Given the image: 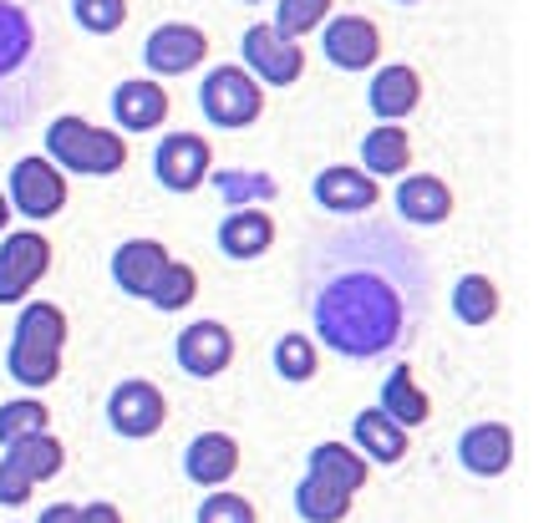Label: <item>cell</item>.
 Listing matches in <instances>:
<instances>
[{"label": "cell", "mask_w": 559, "mask_h": 523, "mask_svg": "<svg viewBox=\"0 0 559 523\" xmlns=\"http://www.w3.org/2000/svg\"><path fill=\"white\" fill-rule=\"evenodd\" d=\"M306 316L341 361H392L427 316V260L392 224L325 234L306 260Z\"/></svg>", "instance_id": "1"}, {"label": "cell", "mask_w": 559, "mask_h": 523, "mask_svg": "<svg viewBox=\"0 0 559 523\" xmlns=\"http://www.w3.org/2000/svg\"><path fill=\"white\" fill-rule=\"evenodd\" d=\"M67 310L57 300H26L21 316H15V335L11 350H5V371L15 377V387L26 392H41L61 377V350H67Z\"/></svg>", "instance_id": "2"}, {"label": "cell", "mask_w": 559, "mask_h": 523, "mask_svg": "<svg viewBox=\"0 0 559 523\" xmlns=\"http://www.w3.org/2000/svg\"><path fill=\"white\" fill-rule=\"evenodd\" d=\"M41 92V26L21 0H0V122L26 117Z\"/></svg>", "instance_id": "3"}, {"label": "cell", "mask_w": 559, "mask_h": 523, "mask_svg": "<svg viewBox=\"0 0 559 523\" xmlns=\"http://www.w3.org/2000/svg\"><path fill=\"white\" fill-rule=\"evenodd\" d=\"M46 158L57 163L61 174L112 178L128 168V138L118 128H97L87 117L67 112L46 122Z\"/></svg>", "instance_id": "4"}, {"label": "cell", "mask_w": 559, "mask_h": 523, "mask_svg": "<svg viewBox=\"0 0 559 523\" xmlns=\"http://www.w3.org/2000/svg\"><path fill=\"white\" fill-rule=\"evenodd\" d=\"M199 107H204L209 128L245 132L250 122H260V112H265V87H260L239 61H219V67L199 82Z\"/></svg>", "instance_id": "5"}, {"label": "cell", "mask_w": 559, "mask_h": 523, "mask_svg": "<svg viewBox=\"0 0 559 523\" xmlns=\"http://www.w3.org/2000/svg\"><path fill=\"white\" fill-rule=\"evenodd\" d=\"M5 199H11L15 214L26 218H57L67 209V174H61L57 163L46 158V153H26V158L11 163V183H5Z\"/></svg>", "instance_id": "6"}, {"label": "cell", "mask_w": 559, "mask_h": 523, "mask_svg": "<svg viewBox=\"0 0 559 523\" xmlns=\"http://www.w3.org/2000/svg\"><path fill=\"white\" fill-rule=\"evenodd\" d=\"M239 67L260 82V87H295L306 76V46L285 41L275 26H250L239 36Z\"/></svg>", "instance_id": "7"}, {"label": "cell", "mask_w": 559, "mask_h": 523, "mask_svg": "<svg viewBox=\"0 0 559 523\" xmlns=\"http://www.w3.org/2000/svg\"><path fill=\"white\" fill-rule=\"evenodd\" d=\"M51 270V239L41 229H15L0 239V306H26Z\"/></svg>", "instance_id": "8"}, {"label": "cell", "mask_w": 559, "mask_h": 523, "mask_svg": "<svg viewBox=\"0 0 559 523\" xmlns=\"http://www.w3.org/2000/svg\"><path fill=\"white\" fill-rule=\"evenodd\" d=\"M163 421H168V402H163V387L147 377H128L107 392V427L128 442H143V437H158Z\"/></svg>", "instance_id": "9"}, {"label": "cell", "mask_w": 559, "mask_h": 523, "mask_svg": "<svg viewBox=\"0 0 559 523\" xmlns=\"http://www.w3.org/2000/svg\"><path fill=\"white\" fill-rule=\"evenodd\" d=\"M321 51L336 72H371L382 61V31L361 11H341L321 26Z\"/></svg>", "instance_id": "10"}, {"label": "cell", "mask_w": 559, "mask_h": 523, "mask_svg": "<svg viewBox=\"0 0 559 523\" xmlns=\"http://www.w3.org/2000/svg\"><path fill=\"white\" fill-rule=\"evenodd\" d=\"M209 174H214V147H209L204 132H168L158 143V153H153V178L168 193L204 189Z\"/></svg>", "instance_id": "11"}, {"label": "cell", "mask_w": 559, "mask_h": 523, "mask_svg": "<svg viewBox=\"0 0 559 523\" xmlns=\"http://www.w3.org/2000/svg\"><path fill=\"white\" fill-rule=\"evenodd\" d=\"M178 371L193 381H214L235 366V331L224 320H189L174 341Z\"/></svg>", "instance_id": "12"}, {"label": "cell", "mask_w": 559, "mask_h": 523, "mask_svg": "<svg viewBox=\"0 0 559 523\" xmlns=\"http://www.w3.org/2000/svg\"><path fill=\"white\" fill-rule=\"evenodd\" d=\"M209 61V36L189 21H163L143 41V67L153 76H189Z\"/></svg>", "instance_id": "13"}, {"label": "cell", "mask_w": 559, "mask_h": 523, "mask_svg": "<svg viewBox=\"0 0 559 523\" xmlns=\"http://www.w3.org/2000/svg\"><path fill=\"white\" fill-rule=\"evenodd\" d=\"M310 199H316L325 214L356 218V214H367V209L382 199V189H377V178H367L361 168H352V163H336V168H321V174H316V183H310Z\"/></svg>", "instance_id": "14"}, {"label": "cell", "mask_w": 559, "mask_h": 523, "mask_svg": "<svg viewBox=\"0 0 559 523\" xmlns=\"http://www.w3.org/2000/svg\"><path fill=\"white\" fill-rule=\"evenodd\" d=\"M457 463L473 478H503L514 467V427H503V421H473L468 432L457 437Z\"/></svg>", "instance_id": "15"}, {"label": "cell", "mask_w": 559, "mask_h": 523, "mask_svg": "<svg viewBox=\"0 0 559 523\" xmlns=\"http://www.w3.org/2000/svg\"><path fill=\"white\" fill-rule=\"evenodd\" d=\"M112 117L118 132H158L168 122V87L158 76H128L112 87Z\"/></svg>", "instance_id": "16"}, {"label": "cell", "mask_w": 559, "mask_h": 523, "mask_svg": "<svg viewBox=\"0 0 559 523\" xmlns=\"http://www.w3.org/2000/svg\"><path fill=\"white\" fill-rule=\"evenodd\" d=\"M168 249L158 245V239H122L118 249H112V285H118L122 295H133V300H147L153 295V285L163 280V270H168Z\"/></svg>", "instance_id": "17"}, {"label": "cell", "mask_w": 559, "mask_h": 523, "mask_svg": "<svg viewBox=\"0 0 559 523\" xmlns=\"http://www.w3.org/2000/svg\"><path fill=\"white\" fill-rule=\"evenodd\" d=\"M392 204H397V214L407 218V224H417V229H438V224L453 218L457 199H453V189H448V178H438V174H402Z\"/></svg>", "instance_id": "18"}, {"label": "cell", "mask_w": 559, "mask_h": 523, "mask_svg": "<svg viewBox=\"0 0 559 523\" xmlns=\"http://www.w3.org/2000/svg\"><path fill=\"white\" fill-rule=\"evenodd\" d=\"M275 214L270 209H229L219 218V234H214V245H219L224 260H260L275 249Z\"/></svg>", "instance_id": "19"}, {"label": "cell", "mask_w": 559, "mask_h": 523, "mask_svg": "<svg viewBox=\"0 0 559 523\" xmlns=\"http://www.w3.org/2000/svg\"><path fill=\"white\" fill-rule=\"evenodd\" d=\"M235 473H239V442L229 432H199L183 448V478L199 483L204 494L224 488Z\"/></svg>", "instance_id": "20"}, {"label": "cell", "mask_w": 559, "mask_h": 523, "mask_svg": "<svg viewBox=\"0 0 559 523\" xmlns=\"http://www.w3.org/2000/svg\"><path fill=\"white\" fill-rule=\"evenodd\" d=\"M367 103H371V112L382 117V122H402V117H413L417 103H423V76H417L407 61H386V67H371Z\"/></svg>", "instance_id": "21"}, {"label": "cell", "mask_w": 559, "mask_h": 523, "mask_svg": "<svg viewBox=\"0 0 559 523\" xmlns=\"http://www.w3.org/2000/svg\"><path fill=\"white\" fill-rule=\"evenodd\" d=\"M306 473L356 498L361 488H367V478H371V463L352 448V442H316V448L306 452Z\"/></svg>", "instance_id": "22"}, {"label": "cell", "mask_w": 559, "mask_h": 523, "mask_svg": "<svg viewBox=\"0 0 559 523\" xmlns=\"http://www.w3.org/2000/svg\"><path fill=\"white\" fill-rule=\"evenodd\" d=\"M352 448L361 452L367 463H377V467H397L402 457H407V448H413V437L402 432V427L386 417V412L367 407L361 417L352 421Z\"/></svg>", "instance_id": "23"}, {"label": "cell", "mask_w": 559, "mask_h": 523, "mask_svg": "<svg viewBox=\"0 0 559 523\" xmlns=\"http://www.w3.org/2000/svg\"><path fill=\"white\" fill-rule=\"evenodd\" d=\"M413 168V132L402 122H377L361 138V174L367 178H402Z\"/></svg>", "instance_id": "24"}, {"label": "cell", "mask_w": 559, "mask_h": 523, "mask_svg": "<svg viewBox=\"0 0 559 523\" xmlns=\"http://www.w3.org/2000/svg\"><path fill=\"white\" fill-rule=\"evenodd\" d=\"M377 412H386L402 432H413V427H423V421L432 417V396L417 387L407 361H392V371H386V381H382V396H377Z\"/></svg>", "instance_id": "25"}, {"label": "cell", "mask_w": 559, "mask_h": 523, "mask_svg": "<svg viewBox=\"0 0 559 523\" xmlns=\"http://www.w3.org/2000/svg\"><path fill=\"white\" fill-rule=\"evenodd\" d=\"M209 183L229 209H265L280 193V178L265 168H219V174H209Z\"/></svg>", "instance_id": "26"}, {"label": "cell", "mask_w": 559, "mask_h": 523, "mask_svg": "<svg viewBox=\"0 0 559 523\" xmlns=\"http://www.w3.org/2000/svg\"><path fill=\"white\" fill-rule=\"evenodd\" d=\"M5 463H11L21 478L46 483L67 467V448H61V437L36 432V437H26V442H11V448H5Z\"/></svg>", "instance_id": "27"}, {"label": "cell", "mask_w": 559, "mask_h": 523, "mask_svg": "<svg viewBox=\"0 0 559 523\" xmlns=\"http://www.w3.org/2000/svg\"><path fill=\"white\" fill-rule=\"evenodd\" d=\"M352 503H356L352 494H341V488L310 478V473L295 483V513H300V523H341L352 513Z\"/></svg>", "instance_id": "28"}, {"label": "cell", "mask_w": 559, "mask_h": 523, "mask_svg": "<svg viewBox=\"0 0 559 523\" xmlns=\"http://www.w3.org/2000/svg\"><path fill=\"white\" fill-rule=\"evenodd\" d=\"M270 361H275L280 381H316V371H321V346L310 341L306 331H285L275 341V350H270Z\"/></svg>", "instance_id": "29"}, {"label": "cell", "mask_w": 559, "mask_h": 523, "mask_svg": "<svg viewBox=\"0 0 559 523\" xmlns=\"http://www.w3.org/2000/svg\"><path fill=\"white\" fill-rule=\"evenodd\" d=\"M453 316L463 325H488V320L499 316V285L488 275H463L453 285Z\"/></svg>", "instance_id": "30"}, {"label": "cell", "mask_w": 559, "mask_h": 523, "mask_svg": "<svg viewBox=\"0 0 559 523\" xmlns=\"http://www.w3.org/2000/svg\"><path fill=\"white\" fill-rule=\"evenodd\" d=\"M331 5L336 0H275V21L270 26L285 36V41H300L310 31H321L331 21Z\"/></svg>", "instance_id": "31"}, {"label": "cell", "mask_w": 559, "mask_h": 523, "mask_svg": "<svg viewBox=\"0 0 559 523\" xmlns=\"http://www.w3.org/2000/svg\"><path fill=\"white\" fill-rule=\"evenodd\" d=\"M51 427V412L46 402L36 396H15V402H0V442L11 448V442H26V437L46 432Z\"/></svg>", "instance_id": "32"}, {"label": "cell", "mask_w": 559, "mask_h": 523, "mask_svg": "<svg viewBox=\"0 0 559 523\" xmlns=\"http://www.w3.org/2000/svg\"><path fill=\"white\" fill-rule=\"evenodd\" d=\"M193 295H199V275H193V264L168 260L163 280L153 285V295H147V306L163 310V316H178V310H189V306H193Z\"/></svg>", "instance_id": "33"}, {"label": "cell", "mask_w": 559, "mask_h": 523, "mask_svg": "<svg viewBox=\"0 0 559 523\" xmlns=\"http://www.w3.org/2000/svg\"><path fill=\"white\" fill-rule=\"evenodd\" d=\"M72 21L87 36H112L128 26V0H72Z\"/></svg>", "instance_id": "34"}, {"label": "cell", "mask_w": 559, "mask_h": 523, "mask_svg": "<svg viewBox=\"0 0 559 523\" xmlns=\"http://www.w3.org/2000/svg\"><path fill=\"white\" fill-rule=\"evenodd\" d=\"M199 523H260L254 519V503L245 494H229V488H214L199 503Z\"/></svg>", "instance_id": "35"}, {"label": "cell", "mask_w": 559, "mask_h": 523, "mask_svg": "<svg viewBox=\"0 0 559 523\" xmlns=\"http://www.w3.org/2000/svg\"><path fill=\"white\" fill-rule=\"evenodd\" d=\"M31 494H36V483L21 478V473L0 457V509H21V503H31Z\"/></svg>", "instance_id": "36"}, {"label": "cell", "mask_w": 559, "mask_h": 523, "mask_svg": "<svg viewBox=\"0 0 559 523\" xmlns=\"http://www.w3.org/2000/svg\"><path fill=\"white\" fill-rule=\"evenodd\" d=\"M82 523H122V509L107 503V498H97V503H82Z\"/></svg>", "instance_id": "37"}, {"label": "cell", "mask_w": 559, "mask_h": 523, "mask_svg": "<svg viewBox=\"0 0 559 523\" xmlns=\"http://www.w3.org/2000/svg\"><path fill=\"white\" fill-rule=\"evenodd\" d=\"M36 523H82V503H51V509H41Z\"/></svg>", "instance_id": "38"}, {"label": "cell", "mask_w": 559, "mask_h": 523, "mask_svg": "<svg viewBox=\"0 0 559 523\" xmlns=\"http://www.w3.org/2000/svg\"><path fill=\"white\" fill-rule=\"evenodd\" d=\"M5 224H11V199L0 193V234H5Z\"/></svg>", "instance_id": "39"}, {"label": "cell", "mask_w": 559, "mask_h": 523, "mask_svg": "<svg viewBox=\"0 0 559 523\" xmlns=\"http://www.w3.org/2000/svg\"><path fill=\"white\" fill-rule=\"evenodd\" d=\"M397 5H423V0H397Z\"/></svg>", "instance_id": "40"}, {"label": "cell", "mask_w": 559, "mask_h": 523, "mask_svg": "<svg viewBox=\"0 0 559 523\" xmlns=\"http://www.w3.org/2000/svg\"><path fill=\"white\" fill-rule=\"evenodd\" d=\"M245 5H260V0H245Z\"/></svg>", "instance_id": "41"}]
</instances>
